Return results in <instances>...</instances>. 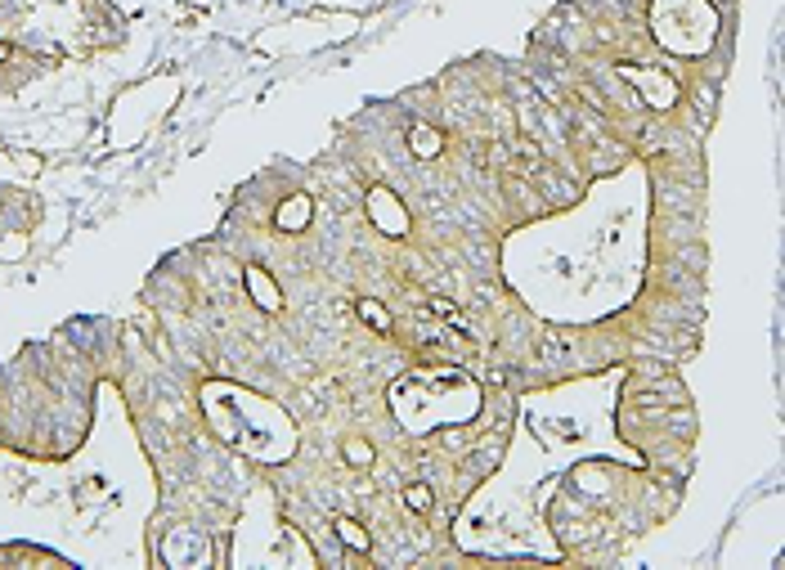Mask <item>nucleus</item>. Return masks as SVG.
Masks as SVG:
<instances>
[{"label":"nucleus","instance_id":"obj_1","mask_svg":"<svg viewBox=\"0 0 785 570\" xmlns=\"http://www.w3.org/2000/svg\"><path fill=\"white\" fill-rule=\"evenodd\" d=\"M413 153H418V157L440 153V135H436V130H427V126H413Z\"/></svg>","mask_w":785,"mask_h":570},{"label":"nucleus","instance_id":"obj_2","mask_svg":"<svg viewBox=\"0 0 785 570\" xmlns=\"http://www.w3.org/2000/svg\"><path fill=\"white\" fill-rule=\"evenodd\" d=\"M337 535H342V539H346L350 548H359V553H364V548H368V535H364V526H355V521H346V517L337 521Z\"/></svg>","mask_w":785,"mask_h":570},{"label":"nucleus","instance_id":"obj_3","mask_svg":"<svg viewBox=\"0 0 785 570\" xmlns=\"http://www.w3.org/2000/svg\"><path fill=\"white\" fill-rule=\"evenodd\" d=\"M404 499H409V508H413V512H431V490H427V485H409V494H404Z\"/></svg>","mask_w":785,"mask_h":570},{"label":"nucleus","instance_id":"obj_4","mask_svg":"<svg viewBox=\"0 0 785 570\" xmlns=\"http://www.w3.org/2000/svg\"><path fill=\"white\" fill-rule=\"evenodd\" d=\"M359 315L368 319L373 328H386V315H382V306H373V301H359Z\"/></svg>","mask_w":785,"mask_h":570},{"label":"nucleus","instance_id":"obj_5","mask_svg":"<svg viewBox=\"0 0 785 570\" xmlns=\"http://www.w3.org/2000/svg\"><path fill=\"white\" fill-rule=\"evenodd\" d=\"M346 454H350L355 463H368V458H373V449H368V444H346Z\"/></svg>","mask_w":785,"mask_h":570},{"label":"nucleus","instance_id":"obj_6","mask_svg":"<svg viewBox=\"0 0 785 570\" xmlns=\"http://www.w3.org/2000/svg\"><path fill=\"white\" fill-rule=\"evenodd\" d=\"M0 59H9V45H0Z\"/></svg>","mask_w":785,"mask_h":570}]
</instances>
